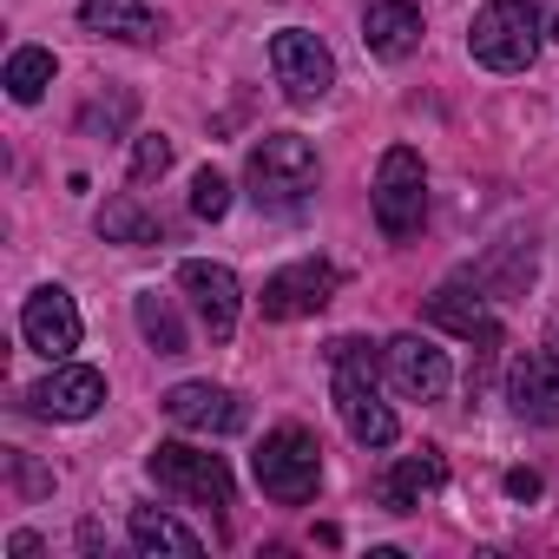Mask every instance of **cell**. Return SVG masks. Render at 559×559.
Returning <instances> with one entry per match:
<instances>
[{
    "mask_svg": "<svg viewBox=\"0 0 559 559\" xmlns=\"http://www.w3.org/2000/svg\"><path fill=\"white\" fill-rule=\"evenodd\" d=\"M126 533H132V546H139L145 559H198V552H204V539H198L185 520L158 513V507H132Z\"/></svg>",
    "mask_w": 559,
    "mask_h": 559,
    "instance_id": "obj_19",
    "label": "cell"
},
{
    "mask_svg": "<svg viewBox=\"0 0 559 559\" xmlns=\"http://www.w3.org/2000/svg\"><path fill=\"white\" fill-rule=\"evenodd\" d=\"M132 317H139V336H145V349H158V356H185V349H191V336H185V317H178V304H171V297H158V290H139V297H132Z\"/></svg>",
    "mask_w": 559,
    "mask_h": 559,
    "instance_id": "obj_21",
    "label": "cell"
},
{
    "mask_svg": "<svg viewBox=\"0 0 559 559\" xmlns=\"http://www.w3.org/2000/svg\"><path fill=\"white\" fill-rule=\"evenodd\" d=\"M14 480H21L27 493H47V487H53V480H47V474H40V467H34L27 454H14Z\"/></svg>",
    "mask_w": 559,
    "mask_h": 559,
    "instance_id": "obj_26",
    "label": "cell"
},
{
    "mask_svg": "<svg viewBox=\"0 0 559 559\" xmlns=\"http://www.w3.org/2000/svg\"><path fill=\"white\" fill-rule=\"evenodd\" d=\"M191 211H198V217H204V224H217V217H224V211H230V178H224V171H211V165H204V171H198V178H191Z\"/></svg>",
    "mask_w": 559,
    "mask_h": 559,
    "instance_id": "obj_25",
    "label": "cell"
},
{
    "mask_svg": "<svg viewBox=\"0 0 559 559\" xmlns=\"http://www.w3.org/2000/svg\"><path fill=\"white\" fill-rule=\"evenodd\" d=\"M8 552H14V559H34V552H40V539H34V533H14V539H8Z\"/></svg>",
    "mask_w": 559,
    "mask_h": 559,
    "instance_id": "obj_28",
    "label": "cell"
},
{
    "mask_svg": "<svg viewBox=\"0 0 559 559\" xmlns=\"http://www.w3.org/2000/svg\"><path fill=\"white\" fill-rule=\"evenodd\" d=\"M507 408L533 428H559V356L533 349L507 369Z\"/></svg>",
    "mask_w": 559,
    "mask_h": 559,
    "instance_id": "obj_14",
    "label": "cell"
},
{
    "mask_svg": "<svg viewBox=\"0 0 559 559\" xmlns=\"http://www.w3.org/2000/svg\"><path fill=\"white\" fill-rule=\"evenodd\" d=\"M330 395H336L343 428H349L362 448H395V441H402V421H395V408L382 402L376 343H362V336H336V343H330Z\"/></svg>",
    "mask_w": 559,
    "mask_h": 559,
    "instance_id": "obj_1",
    "label": "cell"
},
{
    "mask_svg": "<svg viewBox=\"0 0 559 559\" xmlns=\"http://www.w3.org/2000/svg\"><path fill=\"white\" fill-rule=\"evenodd\" d=\"M330 297H336V263H323V257H304V263H284L276 276H263V317L270 323H304V317H317V310H330Z\"/></svg>",
    "mask_w": 559,
    "mask_h": 559,
    "instance_id": "obj_9",
    "label": "cell"
},
{
    "mask_svg": "<svg viewBox=\"0 0 559 559\" xmlns=\"http://www.w3.org/2000/svg\"><path fill=\"white\" fill-rule=\"evenodd\" d=\"M382 369H389L395 395H408V402H441V395L454 389L448 349H435V343H428V336H415V330L382 343Z\"/></svg>",
    "mask_w": 559,
    "mask_h": 559,
    "instance_id": "obj_11",
    "label": "cell"
},
{
    "mask_svg": "<svg viewBox=\"0 0 559 559\" xmlns=\"http://www.w3.org/2000/svg\"><path fill=\"white\" fill-rule=\"evenodd\" d=\"M448 487V461L435 454V448H421V454H402L389 474H382V487H376V500H382V513H415L428 493H441Z\"/></svg>",
    "mask_w": 559,
    "mask_h": 559,
    "instance_id": "obj_17",
    "label": "cell"
},
{
    "mask_svg": "<svg viewBox=\"0 0 559 559\" xmlns=\"http://www.w3.org/2000/svg\"><path fill=\"white\" fill-rule=\"evenodd\" d=\"M270 73H276V86H284L290 106H317V99H330V86H336V60H330V47H323L310 27L270 34Z\"/></svg>",
    "mask_w": 559,
    "mask_h": 559,
    "instance_id": "obj_7",
    "label": "cell"
},
{
    "mask_svg": "<svg viewBox=\"0 0 559 559\" xmlns=\"http://www.w3.org/2000/svg\"><path fill=\"white\" fill-rule=\"evenodd\" d=\"M507 493H513V500H533V493H539V474H533V467H513V474H507Z\"/></svg>",
    "mask_w": 559,
    "mask_h": 559,
    "instance_id": "obj_27",
    "label": "cell"
},
{
    "mask_svg": "<svg viewBox=\"0 0 559 559\" xmlns=\"http://www.w3.org/2000/svg\"><path fill=\"white\" fill-rule=\"evenodd\" d=\"M428 323L435 330H448V336H467V343H500V323H493V310H487V290L480 284H441L435 297H428Z\"/></svg>",
    "mask_w": 559,
    "mask_h": 559,
    "instance_id": "obj_15",
    "label": "cell"
},
{
    "mask_svg": "<svg viewBox=\"0 0 559 559\" xmlns=\"http://www.w3.org/2000/svg\"><path fill=\"white\" fill-rule=\"evenodd\" d=\"M53 73H60V60H53L47 47H14V53H8V73H0V86H8L14 106H40L47 86H53Z\"/></svg>",
    "mask_w": 559,
    "mask_h": 559,
    "instance_id": "obj_22",
    "label": "cell"
},
{
    "mask_svg": "<svg viewBox=\"0 0 559 559\" xmlns=\"http://www.w3.org/2000/svg\"><path fill=\"white\" fill-rule=\"evenodd\" d=\"M178 290L191 297L198 323L211 343H230L237 336V317H243V290H237V270L230 263H211V257H185L178 263Z\"/></svg>",
    "mask_w": 559,
    "mask_h": 559,
    "instance_id": "obj_8",
    "label": "cell"
},
{
    "mask_svg": "<svg viewBox=\"0 0 559 559\" xmlns=\"http://www.w3.org/2000/svg\"><path fill=\"white\" fill-rule=\"evenodd\" d=\"M93 224H99V237H106V243H165V217H158V211H145V204H139V191L106 198Z\"/></svg>",
    "mask_w": 559,
    "mask_h": 559,
    "instance_id": "obj_20",
    "label": "cell"
},
{
    "mask_svg": "<svg viewBox=\"0 0 559 559\" xmlns=\"http://www.w3.org/2000/svg\"><path fill=\"white\" fill-rule=\"evenodd\" d=\"M27 402H34V415H47V421H86V415H99V402H106V376L86 369V362H53V376L34 382Z\"/></svg>",
    "mask_w": 559,
    "mask_h": 559,
    "instance_id": "obj_13",
    "label": "cell"
},
{
    "mask_svg": "<svg viewBox=\"0 0 559 559\" xmlns=\"http://www.w3.org/2000/svg\"><path fill=\"white\" fill-rule=\"evenodd\" d=\"M145 474H152L165 493H178L185 507H211L217 520H224V513H230V500H237V480H230L224 454L191 448V441H158V448L145 454Z\"/></svg>",
    "mask_w": 559,
    "mask_h": 559,
    "instance_id": "obj_5",
    "label": "cell"
},
{
    "mask_svg": "<svg viewBox=\"0 0 559 559\" xmlns=\"http://www.w3.org/2000/svg\"><path fill=\"white\" fill-rule=\"evenodd\" d=\"M171 171V139L165 132H139L132 139V185H152Z\"/></svg>",
    "mask_w": 559,
    "mask_h": 559,
    "instance_id": "obj_24",
    "label": "cell"
},
{
    "mask_svg": "<svg viewBox=\"0 0 559 559\" xmlns=\"http://www.w3.org/2000/svg\"><path fill=\"white\" fill-rule=\"evenodd\" d=\"M165 415L185 435H243L250 428V402L237 389H217V382H178V389H165Z\"/></svg>",
    "mask_w": 559,
    "mask_h": 559,
    "instance_id": "obj_12",
    "label": "cell"
},
{
    "mask_svg": "<svg viewBox=\"0 0 559 559\" xmlns=\"http://www.w3.org/2000/svg\"><path fill=\"white\" fill-rule=\"evenodd\" d=\"M421 34H428V21H421L415 0H369V14H362V40H369V53H376V60L402 67L408 53H421Z\"/></svg>",
    "mask_w": 559,
    "mask_h": 559,
    "instance_id": "obj_16",
    "label": "cell"
},
{
    "mask_svg": "<svg viewBox=\"0 0 559 559\" xmlns=\"http://www.w3.org/2000/svg\"><path fill=\"white\" fill-rule=\"evenodd\" d=\"M80 27L99 34V40H126V47L158 40V14L145 0H80Z\"/></svg>",
    "mask_w": 559,
    "mask_h": 559,
    "instance_id": "obj_18",
    "label": "cell"
},
{
    "mask_svg": "<svg viewBox=\"0 0 559 559\" xmlns=\"http://www.w3.org/2000/svg\"><path fill=\"white\" fill-rule=\"evenodd\" d=\"M250 474H257V487H263L276 507H304V500H317V487H323V441H317L310 428L284 421V428H270L263 448L250 454Z\"/></svg>",
    "mask_w": 559,
    "mask_h": 559,
    "instance_id": "obj_3",
    "label": "cell"
},
{
    "mask_svg": "<svg viewBox=\"0 0 559 559\" xmlns=\"http://www.w3.org/2000/svg\"><path fill=\"white\" fill-rule=\"evenodd\" d=\"M369 211L382 224L389 243H408L428 217V165L415 145H389L382 165H376V191H369Z\"/></svg>",
    "mask_w": 559,
    "mask_h": 559,
    "instance_id": "obj_6",
    "label": "cell"
},
{
    "mask_svg": "<svg viewBox=\"0 0 559 559\" xmlns=\"http://www.w3.org/2000/svg\"><path fill=\"white\" fill-rule=\"evenodd\" d=\"M243 185L257 198V211L270 217H297L317 185H323V165H317V145L304 132H263L250 145V165H243Z\"/></svg>",
    "mask_w": 559,
    "mask_h": 559,
    "instance_id": "obj_2",
    "label": "cell"
},
{
    "mask_svg": "<svg viewBox=\"0 0 559 559\" xmlns=\"http://www.w3.org/2000/svg\"><path fill=\"white\" fill-rule=\"evenodd\" d=\"M21 336H27V349H34V356H47V362H67V356L80 349V336H86V323H80V304H73L60 284H40V290L21 304Z\"/></svg>",
    "mask_w": 559,
    "mask_h": 559,
    "instance_id": "obj_10",
    "label": "cell"
},
{
    "mask_svg": "<svg viewBox=\"0 0 559 559\" xmlns=\"http://www.w3.org/2000/svg\"><path fill=\"white\" fill-rule=\"evenodd\" d=\"M132 112H139V99H132L126 86H112V93H99V99H86V106H80V132H86V139H99V132H106V139H119V132L132 126Z\"/></svg>",
    "mask_w": 559,
    "mask_h": 559,
    "instance_id": "obj_23",
    "label": "cell"
},
{
    "mask_svg": "<svg viewBox=\"0 0 559 559\" xmlns=\"http://www.w3.org/2000/svg\"><path fill=\"white\" fill-rule=\"evenodd\" d=\"M539 34H546V21H539L533 0H487L467 27V53L487 73H526L539 53Z\"/></svg>",
    "mask_w": 559,
    "mask_h": 559,
    "instance_id": "obj_4",
    "label": "cell"
}]
</instances>
